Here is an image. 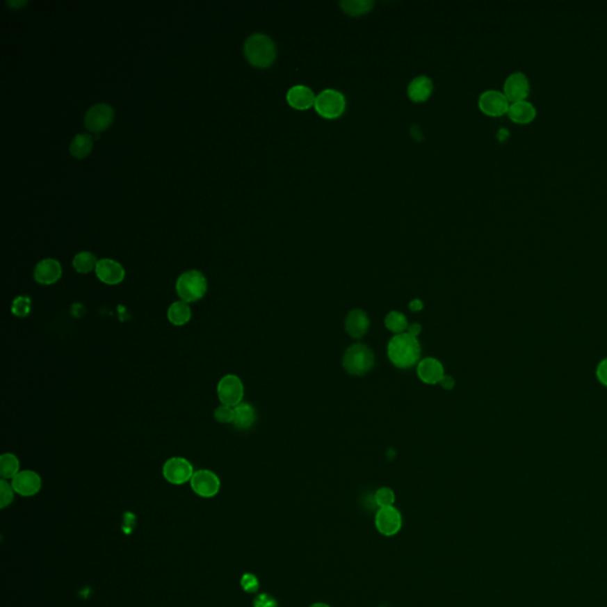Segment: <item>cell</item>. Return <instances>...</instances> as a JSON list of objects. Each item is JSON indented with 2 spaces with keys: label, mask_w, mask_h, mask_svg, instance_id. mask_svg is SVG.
<instances>
[{
  "label": "cell",
  "mask_w": 607,
  "mask_h": 607,
  "mask_svg": "<svg viewBox=\"0 0 607 607\" xmlns=\"http://www.w3.org/2000/svg\"><path fill=\"white\" fill-rule=\"evenodd\" d=\"M390 362L400 369H408L416 364L421 355V346L418 338L410 334H395L388 344Z\"/></svg>",
  "instance_id": "obj_1"
},
{
  "label": "cell",
  "mask_w": 607,
  "mask_h": 607,
  "mask_svg": "<svg viewBox=\"0 0 607 607\" xmlns=\"http://www.w3.org/2000/svg\"><path fill=\"white\" fill-rule=\"evenodd\" d=\"M243 51L250 65L257 68H268L277 58V47L274 40L264 33H254L248 37Z\"/></svg>",
  "instance_id": "obj_2"
},
{
  "label": "cell",
  "mask_w": 607,
  "mask_h": 607,
  "mask_svg": "<svg viewBox=\"0 0 607 607\" xmlns=\"http://www.w3.org/2000/svg\"><path fill=\"white\" fill-rule=\"evenodd\" d=\"M375 355L369 346L354 344L346 349L343 356V368L346 373L355 376H362L373 369Z\"/></svg>",
  "instance_id": "obj_3"
},
{
  "label": "cell",
  "mask_w": 607,
  "mask_h": 607,
  "mask_svg": "<svg viewBox=\"0 0 607 607\" xmlns=\"http://www.w3.org/2000/svg\"><path fill=\"white\" fill-rule=\"evenodd\" d=\"M208 289V282L200 270H191L181 274L176 282L178 297L183 302H195L204 297Z\"/></svg>",
  "instance_id": "obj_4"
},
{
  "label": "cell",
  "mask_w": 607,
  "mask_h": 607,
  "mask_svg": "<svg viewBox=\"0 0 607 607\" xmlns=\"http://www.w3.org/2000/svg\"><path fill=\"white\" fill-rule=\"evenodd\" d=\"M314 107L318 115L334 120L346 112V99L337 89H324L316 97Z\"/></svg>",
  "instance_id": "obj_5"
},
{
  "label": "cell",
  "mask_w": 607,
  "mask_h": 607,
  "mask_svg": "<svg viewBox=\"0 0 607 607\" xmlns=\"http://www.w3.org/2000/svg\"><path fill=\"white\" fill-rule=\"evenodd\" d=\"M243 393H245L243 383L236 375H225L218 382V400L225 406L233 407V408L238 406L242 403Z\"/></svg>",
  "instance_id": "obj_6"
},
{
  "label": "cell",
  "mask_w": 607,
  "mask_h": 607,
  "mask_svg": "<svg viewBox=\"0 0 607 607\" xmlns=\"http://www.w3.org/2000/svg\"><path fill=\"white\" fill-rule=\"evenodd\" d=\"M510 102L504 92L497 89H487L479 95L478 107L487 117L499 118L508 114Z\"/></svg>",
  "instance_id": "obj_7"
},
{
  "label": "cell",
  "mask_w": 607,
  "mask_h": 607,
  "mask_svg": "<svg viewBox=\"0 0 607 607\" xmlns=\"http://www.w3.org/2000/svg\"><path fill=\"white\" fill-rule=\"evenodd\" d=\"M115 112L112 106L97 104L90 107L85 115L86 129L92 133H100L108 129L114 120Z\"/></svg>",
  "instance_id": "obj_8"
},
{
  "label": "cell",
  "mask_w": 607,
  "mask_h": 607,
  "mask_svg": "<svg viewBox=\"0 0 607 607\" xmlns=\"http://www.w3.org/2000/svg\"><path fill=\"white\" fill-rule=\"evenodd\" d=\"M193 467L188 459L173 457L166 460L163 467L164 478L175 485H181L193 478Z\"/></svg>",
  "instance_id": "obj_9"
},
{
  "label": "cell",
  "mask_w": 607,
  "mask_h": 607,
  "mask_svg": "<svg viewBox=\"0 0 607 607\" xmlns=\"http://www.w3.org/2000/svg\"><path fill=\"white\" fill-rule=\"evenodd\" d=\"M503 92L509 102L527 100L531 94V81L523 72H514L508 75L503 85Z\"/></svg>",
  "instance_id": "obj_10"
},
{
  "label": "cell",
  "mask_w": 607,
  "mask_h": 607,
  "mask_svg": "<svg viewBox=\"0 0 607 607\" xmlns=\"http://www.w3.org/2000/svg\"><path fill=\"white\" fill-rule=\"evenodd\" d=\"M190 484L195 494L204 499H211L213 496L218 495V491L221 489L220 478L209 470H200L195 472Z\"/></svg>",
  "instance_id": "obj_11"
},
{
  "label": "cell",
  "mask_w": 607,
  "mask_h": 607,
  "mask_svg": "<svg viewBox=\"0 0 607 607\" xmlns=\"http://www.w3.org/2000/svg\"><path fill=\"white\" fill-rule=\"evenodd\" d=\"M375 526L385 536H393L403 527V516L396 508H380L375 516Z\"/></svg>",
  "instance_id": "obj_12"
},
{
  "label": "cell",
  "mask_w": 607,
  "mask_h": 607,
  "mask_svg": "<svg viewBox=\"0 0 607 607\" xmlns=\"http://www.w3.org/2000/svg\"><path fill=\"white\" fill-rule=\"evenodd\" d=\"M11 485L17 494L24 497H30L40 492L42 479L35 471H20L19 474L13 479Z\"/></svg>",
  "instance_id": "obj_13"
},
{
  "label": "cell",
  "mask_w": 607,
  "mask_h": 607,
  "mask_svg": "<svg viewBox=\"0 0 607 607\" xmlns=\"http://www.w3.org/2000/svg\"><path fill=\"white\" fill-rule=\"evenodd\" d=\"M95 274L100 282L107 285H118L125 279V268L112 259H101L97 261Z\"/></svg>",
  "instance_id": "obj_14"
},
{
  "label": "cell",
  "mask_w": 607,
  "mask_h": 607,
  "mask_svg": "<svg viewBox=\"0 0 607 607\" xmlns=\"http://www.w3.org/2000/svg\"><path fill=\"white\" fill-rule=\"evenodd\" d=\"M62 277V267L55 259H44L37 264L33 270V277L42 285H53Z\"/></svg>",
  "instance_id": "obj_15"
},
{
  "label": "cell",
  "mask_w": 607,
  "mask_h": 607,
  "mask_svg": "<svg viewBox=\"0 0 607 607\" xmlns=\"http://www.w3.org/2000/svg\"><path fill=\"white\" fill-rule=\"evenodd\" d=\"M316 97L317 95L314 94V90L310 87L296 85L289 89V92L286 94V100L292 108L298 109V111H306V109L314 107Z\"/></svg>",
  "instance_id": "obj_16"
},
{
  "label": "cell",
  "mask_w": 607,
  "mask_h": 607,
  "mask_svg": "<svg viewBox=\"0 0 607 607\" xmlns=\"http://www.w3.org/2000/svg\"><path fill=\"white\" fill-rule=\"evenodd\" d=\"M370 321L368 314L361 309H355L346 314L344 327L346 334L355 339H361L369 330Z\"/></svg>",
  "instance_id": "obj_17"
},
{
  "label": "cell",
  "mask_w": 607,
  "mask_h": 607,
  "mask_svg": "<svg viewBox=\"0 0 607 607\" xmlns=\"http://www.w3.org/2000/svg\"><path fill=\"white\" fill-rule=\"evenodd\" d=\"M418 376L426 385H438L445 376V369L437 358L427 357L419 363Z\"/></svg>",
  "instance_id": "obj_18"
},
{
  "label": "cell",
  "mask_w": 607,
  "mask_h": 607,
  "mask_svg": "<svg viewBox=\"0 0 607 607\" xmlns=\"http://www.w3.org/2000/svg\"><path fill=\"white\" fill-rule=\"evenodd\" d=\"M536 115H537V109L529 100L511 102L508 109V117L510 118L511 121L519 125L531 124V121L535 120Z\"/></svg>",
  "instance_id": "obj_19"
},
{
  "label": "cell",
  "mask_w": 607,
  "mask_h": 607,
  "mask_svg": "<svg viewBox=\"0 0 607 607\" xmlns=\"http://www.w3.org/2000/svg\"><path fill=\"white\" fill-rule=\"evenodd\" d=\"M433 92V81L426 75H420L410 81L407 87V95L413 102H425Z\"/></svg>",
  "instance_id": "obj_20"
},
{
  "label": "cell",
  "mask_w": 607,
  "mask_h": 607,
  "mask_svg": "<svg viewBox=\"0 0 607 607\" xmlns=\"http://www.w3.org/2000/svg\"><path fill=\"white\" fill-rule=\"evenodd\" d=\"M234 412H235L234 426L238 430H248L257 421V413L254 407L250 403H240L238 406L234 407Z\"/></svg>",
  "instance_id": "obj_21"
},
{
  "label": "cell",
  "mask_w": 607,
  "mask_h": 607,
  "mask_svg": "<svg viewBox=\"0 0 607 607\" xmlns=\"http://www.w3.org/2000/svg\"><path fill=\"white\" fill-rule=\"evenodd\" d=\"M168 319L173 325L183 326L191 319V309L188 302L179 300L173 302L168 310Z\"/></svg>",
  "instance_id": "obj_22"
},
{
  "label": "cell",
  "mask_w": 607,
  "mask_h": 607,
  "mask_svg": "<svg viewBox=\"0 0 607 607\" xmlns=\"http://www.w3.org/2000/svg\"><path fill=\"white\" fill-rule=\"evenodd\" d=\"M92 138L88 133H80L74 137L70 144V153L74 157L82 159L88 156L92 149Z\"/></svg>",
  "instance_id": "obj_23"
},
{
  "label": "cell",
  "mask_w": 607,
  "mask_h": 607,
  "mask_svg": "<svg viewBox=\"0 0 607 607\" xmlns=\"http://www.w3.org/2000/svg\"><path fill=\"white\" fill-rule=\"evenodd\" d=\"M343 11L349 16H362L364 13H369L374 6V1L371 0H343L339 3Z\"/></svg>",
  "instance_id": "obj_24"
},
{
  "label": "cell",
  "mask_w": 607,
  "mask_h": 607,
  "mask_svg": "<svg viewBox=\"0 0 607 607\" xmlns=\"http://www.w3.org/2000/svg\"><path fill=\"white\" fill-rule=\"evenodd\" d=\"M19 460L13 453H4L0 457V475L3 479H13L19 474Z\"/></svg>",
  "instance_id": "obj_25"
},
{
  "label": "cell",
  "mask_w": 607,
  "mask_h": 607,
  "mask_svg": "<svg viewBox=\"0 0 607 607\" xmlns=\"http://www.w3.org/2000/svg\"><path fill=\"white\" fill-rule=\"evenodd\" d=\"M385 325H386L387 329L390 332L400 334L406 332L407 327H408L410 324L407 322V318L405 314L398 312V311H391L385 318Z\"/></svg>",
  "instance_id": "obj_26"
},
{
  "label": "cell",
  "mask_w": 607,
  "mask_h": 607,
  "mask_svg": "<svg viewBox=\"0 0 607 607\" xmlns=\"http://www.w3.org/2000/svg\"><path fill=\"white\" fill-rule=\"evenodd\" d=\"M97 257L90 252H81L74 257L73 266L79 273L86 274L97 268Z\"/></svg>",
  "instance_id": "obj_27"
},
{
  "label": "cell",
  "mask_w": 607,
  "mask_h": 607,
  "mask_svg": "<svg viewBox=\"0 0 607 607\" xmlns=\"http://www.w3.org/2000/svg\"><path fill=\"white\" fill-rule=\"evenodd\" d=\"M375 502L380 508L394 507L395 494L390 487H381L375 494Z\"/></svg>",
  "instance_id": "obj_28"
},
{
  "label": "cell",
  "mask_w": 607,
  "mask_h": 607,
  "mask_svg": "<svg viewBox=\"0 0 607 607\" xmlns=\"http://www.w3.org/2000/svg\"><path fill=\"white\" fill-rule=\"evenodd\" d=\"M31 311V300L29 297H17L13 302V312L15 316L19 318H24L30 314Z\"/></svg>",
  "instance_id": "obj_29"
},
{
  "label": "cell",
  "mask_w": 607,
  "mask_h": 607,
  "mask_svg": "<svg viewBox=\"0 0 607 607\" xmlns=\"http://www.w3.org/2000/svg\"><path fill=\"white\" fill-rule=\"evenodd\" d=\"M13 492L15 490H13V485L8 484L6 479H1V482H0V508L1 509H4L13 503V496H15Z\"/></svg>",
  "instance_id": "obj_30"
},
{
  "label": "cell",
  "mask_w": 607,
  "mask_h": 607,
  "mask_svg": "<svg viewBox=\"0 0 607 607\" xmlns=\"http://www.w3.org/2000/svg\"><path fill=\"white\" fill-rule=\"evenodd\" d=\"M213 416H215V420H216L218 423H233L234 418H235V412H234L233 407L222 405V406L218 407V408L215 410Z\"/></svg>",
  "instance_id": "obj_31"
},
{
  "label": "cell",
  "mask_w": 607,
  "mask_h": 607,
  "mask_svg": "<svg viewBox=\"0 0 607 607\" xmlns=\"http://www.w3.org/2000/svg\"><path fill=\"white\" fill-rule=\"evenodd\" d=\"M241 585L243 590L248 593H254L259 590V581L253 574H245L242 576Z\"/></svg>",
  "instance_id": "obj_32"
},
{
  "label": "cell",
  "mask_w": 607,
  "mask_h": 607,
  "mask_svg": "<svg viewBox=\"0 0 607 607\" xmlns=\"http://www.w3.org/2000/svg\"><path fill=\"white\" fill-rule=\"evenodd\" d=\"M595 378L601 386L607 388V357L603 358L595 368Z\"/></svg>",
  "instance_id": "obj_33"
},
{
  "label": "cell",
  "mask_w": 607,
  "mask_h": 607,
  "mask_svg": "<svg viewBox=\"0 0 607 607\" xmlns=\"http://www.w3.org/2000/svg\"><path fill=\"white\" fill-rule=\"evenodd\" d=\"M254 607H277V603L270 595L261 594L254 600Z\"/></svg>",
  "instance_id": "obj_34"
},
{
  "label": "cell",
  "mask_w": 607,
  "mask_h": 607,
  "mask_svg": "<svg viewBox=\"0 0 607 607\" xmlns=\"http://www.w3.org/2000/svg\"><path fill=\"white\" fill-rule=\"evenodd\" d=\"M439 385H440V386H442L444 389L452 390L453 389V388H455V378H451V376H447V375H445V376L442 378V381L439 382Z\"/></svg>",
  "instance_id": "obj_35"
},
{
  "label": "cell",
  "mask_w": 607,
  "mask_h": 607,
  "mask_svg": "<svg viewBox=\"0 0 607 607\" xmlns=\"http://www.w3.org/2000/svg\"><path fill=\"white\" fill-rule=\"evenodd\" d=\"M421 331H423L421 325L419 323H413V324L408 325L406 332L410 334V336H413V337L418 338L419 334H421Z\"/></svg>",
  "instance_id": "obj_36"
},
{
  "label": "cell",
  "mask_w": 607,
  "mask_h": 607,
  "mask_svg": "<svg viewBox=\"0 0 607 607\" xmlns=\"http://www.w3.org/2000/svg\"><path fill=\"white\" fill-rule=\"evenodd\" d=\"M410 309L414 312H419L423 309V304L420 299H414L413 302H410Z\"/></svg>",
  "instance_id": "obj_37"
},
{
  "label": "cell",
  "mask_w": 607,
  "mask_h": 607,
  "mask_svg": "<svg viewBox=\"0 0 607 607\" xmlns=\"http://www.w3.org/2000/svg\"><path fill=\"white\" fill-rule=\"evenodd\" d=\"M310 607H330L329 605H326V604L323 603H316L314 605H311Z\"/></svg>",
  "instance_id": "obj_38"
}]
</instances>
